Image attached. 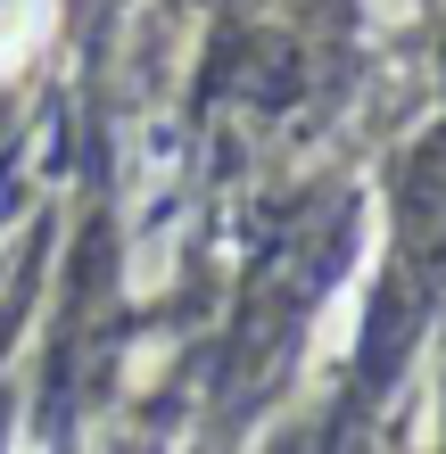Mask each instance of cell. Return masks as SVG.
Returning a JSON list of instances; mask_svg holds the SVG:
<instances>
[{
    "instance_id": "obj_1",
    "label": "cell",
    "mask_w": 446,
    "mask_h": 454,
    "mask_svg": "<svg viewBox=\"0 0 446 454\" xmlns=\"http://www.w3.org/2000/svg\"><path fill=\"white\" fill-rule=\"evenodd\" d=\"M34 9H42V0H0V59H9V50L34 34Z\"/></svg>"
}]
</instances>
